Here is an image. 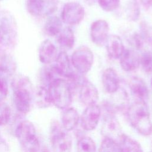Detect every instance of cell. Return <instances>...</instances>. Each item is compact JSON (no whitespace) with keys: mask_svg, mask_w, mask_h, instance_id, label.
<instances>
[{"mask_svg":"<svg viewBox=\"0 0 152 152\" xmlns=\"http://www.w3.org/2000/svg\"><path fill=\"white\" fill-rule=\"evenodd\" d=\"M15 135L21 152H39L40 143L34 125L28 121L21 122L17 126Z\"/></svg>","mask_w":152,"mask_h":152,"instance_id":"cell-5","label":"cell"},{"mask_svg":"<svg viewBox=\"0 0 152 152\" xmlns=\"http://www.w3.org/2000/svg\"><path fill=\"white\" fill-rule=\"evenodd\" d=\"M106 46L108 56L113 59H119L125 50L121 39L119 36L115 34L109 35Z\"/></svg>","mask_w":152,"mask_h":152,"instance_id":"cell-19","label":"cell"},{"mask_svg":"<svg viewBox=\"0 0 152 152\" xmlns=\"http://www.w3.org/2000/svg\"><path fill=\"white\" fill-rule=\"evenodd\" d=\"M85 11L78 2L71 1L66 3L61 11V20L69 26L78 24L84 19Z\"/></svg>","mask_w":152,"mask_h":152,"instance_id":"cell-8","label":"cell"},{"mask_svg":"<svg viewBox=\"0 0 152 152\" xmlns=\"http://www.w3.org/2000/svg\"><path fill=\"white\" fill-rule=\"evenodd\" d=\"M48 90L52 104L60 109L69 107L72 100V90L66 80L56 79L48 86Z\"/></svg>","mask_w":152,"mask_h":152,"instance_id":"cell-4","label":"cell"},{"mask_svg":"<svg viewBox=\"0 0 152 152\" xmlns=\"http://www.w3.org/2000/svg\"><path fill=\"white\" fill-rule=\"evenodd\" d=\"M13 100L17 110L26 114L29 112L33 99V88L30 79L18 75L13 79Z\"/></svg>","mask_w":152,"mask_h":152,"instance_id":"cell-3","label":"cell"},{"mask_svg":"<svg viewBox=\"0 0 152 152\" xmlns=\"http://www.w3.org/2000/svg\"><path fill=\"white\" fill-rule=\"evenodd\" d=\"M78 89L79 99L83 104L87 106L96 103L99 99V92L91 82L85 78Z\"/></svg>","mask_w":152,"mask_h":152,"instance_id":"cell-13","label":"cell"},{"mask_svg":"<svg viewBox=\"0 0 152 152\" xmlns=\"http://www.w3.org/2000/svg\"><path fill=\"white\" fill-rule=\"evenodd\" d=\"M80 121V116L74 107H68L64 110L61 116V125L68 132L74 130Z\"/></svg>","mask_w":152,"mask_h":152,"instance_id":"cell-20","label":"cell"},{"mask_svg":"<svg viewBox=\"0 0 152 152\" xmlns=\"http://www.w3.org/2000/svg\"><path fill=\"white\" fill-rule=\"evenodd\" d=\"M97 1L100 8L106 12L115 11L120 4V0H97Z\"/></svg>","mask_w":152,"mask_h":152,"instance_id":"cell-31","label":"cell"},{"mask_svg":"<svg viewBox=\"0 0 152 152\" xmlns=\"http://www.w3.org/2000/svg\"><path fill=\"white\" fill-rule=\"evenodd\" d=\"M0 1H2V0H0Z\"/></svg>","mask_w":152,"mask_h":152,"instance_id":"cell-36","label":"cell"},{"mask_svg":"<svg viewBox=\"0 0 152 152\" xmlns=\"http://www.w3.org/2000/svg\"><path fill=\"white\" fill-rule=\"evenodd\" d=\"M120 65L122 69L126 72L132 71L140 65V56L138 53L131 49H125L119 58Z\"/></svg>","mask_w":152,"mask_h":152,"instance_id":"cell-16","label":"cell"},{"mask_svg":"<svg viewBox=\"0 0 152 152\" xmlns=\"http://www.w3.org/2000/svg\"><path fill=\"white\" fill-rule=\"evenodd\" d=\"M126 115L129 124L139 134L144 136L152 134V121L147 103L135 101L128 107Z\"/></svg>","mask_w":152,"mask_h":152,"instance_id":"cell-1","label":"cell"},{"mask_svg":"<svg viewBox=\"0 0 152 152\" xmlns=\"http://www.w3.org/2000/svg\"><path fill=\"white\" fill-rule=\"evenodd\" d=\"M56 41L62 49L65 50L72 49L75 43V36L72 30L69 27L63 28L56 36Z\"/></svg>","mask_w":152,"mask_h":152,"instance_id":"cell-22","label":"cell"},{"mask_svg":"<svg viewBox=\"0 0 152 152\" xmlns=\"http://www.w3.org/2000/svg\"><path fill=\"white\" fill-rule=\"evenodd\" d=\"M8 79L0 76V102L4 100L8 93Z\"/></svg>","mask_w":152,"mask_h":152,"instance_id":"cell-32","label":"cell"},{"mask_svg":"<svg viewBox=\"0 0 152 152\" xmlns=\"http://www.w3.org/2000/svg\"><path fill=\"white\" fill-rule=\"evenodd\" d=\"M101 131L104 138L112 139L115 141L116 138L119 140L123 133H122L120 123L115 116L113 112L108 110L107 113L104 116Z\"/></svg>","mask_w":152,"mask_h":152,"instance_id":"cell-10","label":"cell"},{"mask_svg":"<svg viewBox=\"0 0 152 152\" xmlns=\"http://www.w3.org/2000/svg\"><path fill=\"white\" fill-rule=\"evenodd\" d=\"M11 116V109L8 104L2 101L0 102V126L6 125Z\"/></svg>","mask_w":152,"mask_h":152,"instance_id":"cell-30","label":"cell"},{"mask_svg":"<svg viewBox=\"0 0 152 152\" xmlns=\"http://www.w3.org/2000/svg\"><path fill=\"white\" fill-rule=\"evenodd\" d=\"M98 152H122V150L116 141L104 138L100 145Z\"/></svg>","mask_w":152,"mask_h":152,"instance_id":"cell-27","label":"cell"},{"mask_svg":"<svg viewBox=\"0 0 152 152\" xmlns=\"http://www.w3.org/2000/svg\"><path fill=\"white\" fill-rule=\"evenodd\" d=\"M40 79L43 83L42 86L48 87L53 81L61 78L58 74L54 65H48L43 67L40 73Z\"/></svg>","mask_w":152,"mask_h":152,"instance_id":"cell-25","label":"cell"},{"mask_svg":"<svg viewBox=\"0 0 152 152\" xmlns=\"http://www.w3.org/2000/svg\"><path fill=\"white\" fill-rule=\"evenodd\" d=\"M109 26L104 20H97L90 26V37L92 42L98 46L106 45L109 36Z\"/></svg>","mask_w":152,"mask_h":152,"instance_id":"cell-12","label":"cell"},{"mask_svg":"<svg viewBox=\"0 0 152 152\" xmlns=\"http://www.w3.org/2000/svg\"><path fill=\"white\" fill-rule=\"evenodd\" d=\"M140 65L143 71L150 74L152 72V53L150 52H144L140 56Z\"/></svg>","mask_w":152,"mask_h":152,"instance_id":"cell-29","label":"cell"},{"mask_svg":"<svg viewBox=\"0 0 152 152\" xmlns=\"http://www.w3.org/2000/svg\"><path fill=\"white\" fill-rule=\"evenodd\" d=\"M0 152H9V148L7 144L2 140L0 141Z\"/></svg>","mask_w":152,"mask_h":152,"instance_id":"cell-34","label":"cell"},{"mask_svg":"<svg viewBox=\"0 0 152 152\" xmlns=\"http://www.w3.org/2000/svg\"><path fill=\"white\" fill-rule=\"evenodd\" d=\"M119 143L122 152H144L138 141L124 134H122L120 137Z\"/></svg>","mask_w":152,"mask_h":152,"instance_id":"cell-24","label":"cell"},{"mask_svg":"<svg viewBox=\"0 0 152 152\" xmlns=\"http://www.w3.org/2000/svg\"><path fill=\"white\" fill-rule=\"evenodd\" d=\"M101 113V107L96 103L87 106L80 118L82 128L87 131L94 130L99 122Z\"/></svg>","mask_w":152,"mask_h":152,"instance_id":"cell-11","label":"cell"},{"mask_svg":"<svg viewBox=\"0 0 152 152\" xmlns=\"http://www.w3.org/2000/svg\"><path fill=\"white\" fill-rule=\"evenodd\" d=\"M58 55L56 46L49 39L43 40L38 49V56L40 61L44 64H50L55 62Z\"/></svg>","mask_w":152,"mask_h":152,"instance_id":"cell-15","label":"cell"},{"mask_svg":"<svg viewBox=\"0 0 152 152\" xmlns=\"http://www.w3.org/2000/svg\"><path fill=\"white\" fill-rule=\"evenodd\" d=\"M55 62L54 66L61 77L69 79L75 73L71 59L66 52L62 51L59 53Z\"/></svg>","mask_w":152,"mask_h":152,"instance_id":"cell-18","label":"cell"},{"mask_svg":"<svg viewBox=\"0 0 152 152\" xmlns=\"http://www.w3.org/2000/svg\"><path fill=\"white\" fill-rule=\"evenodd\" d=\"M131 94L135 101L147 103L149 99V90L145 82L138 77L132 78L129 83Z\"/></svg>","mask_w":152,"mask_h":152,"instance_id":"cell-14","label":"cell"},{"mask_svg":"<svg viewBox=\"0 0 152 152\" xmlns=\"http://www.w3.org/2000/svg\"><path fill=\"white\" fill-rule=\"evenodd\" d=\"M0 141H1V140H0Z\"/></svg>","mask_w":152,"mask_h":152,"instance_id":"cell-38","label":"cell"},{"mask_svg":"<svg viewBox=\"0 0 152 152\" xmlns=\"http://www.w3.org/2000/svg\"><path fill=\"white\" fill-rule=\"evenodd\" d=\"M37 103L40 105L42 107H46L50 106L52 103L50 100L48 87L41 86H40L36 94Z\"/></svg>","mask_w":152,"mask_h":152,"instance_id":"cell-28","label":"cell"},{"mask_svg":"<svg viewBox=\"0 0 152 152\" xmlns=\"http://www.w3.org/2000/svg\"><path fill=\"white\" fill-rule=\"evenodd\" d=\"M77 152H96L94 140L89 137H82L77 141Z\"/></svg>","mask_w":152,"mask_h":152,"instance_id":"cell-26","label":"cell"},{"mask_svg":"<svg viewBox=\"0 0 152 152\" xmlns=\"http://www.w3.org/2000/svg\"><path fill=\"white\" fill-rule=\"evenodd\" d=\"M62 28V21L57 16H50L44 26V31L49 36H56Z\"/></svg>","mask_w":152,"mask_h":152,"instance_id":"cell-23","label":"cell"},{"mask_svg":"<svg viewBox=\"0 0 152 152\" xmlns=\"http://www.w3.org/2000/svg\"><path fill=\"white\" fill-rule=\"evenodd\" d=\"M50 140L53 152H71V137L57 122L52 124Z\"/></svg>","mask_w":152,"mask_h":152,"instance_id":"cell-6","label":"cell"},{"mask_svg":"<svg viewBox=\"0 0 152 152\" xmlns=\"http://www.w3.org/2000/svg\"><path fill=\"white\" fill-rule=\"evenodd\" d=\"M86 3L87 4H93L94 2H96V1H97V0H84Z\"/></svg>","mask_w":152,"mask_h":152,"instance_id":"cell-35","label":"cell"},{"mask_svg":"<svg viewBox=\"0 0 152 152\" xmlns=\"http://www.w3.org/2000/svg\"><path fill=\"white\" fill-rule=\"evenodd\" d=\"M102 82L104 89L109 94L116 93L120 88V80L118 74L112 68L104 69L102 74Z\"/></svg>","mask_w":152,"mask_h":152,"instance_id":"cell-17","label":"cell"},{"mask_svg":"<svg viewBox=\"0 0 152 152\" xmlns=\"http://www.w3.org/2000/svg\"><path fill=\"white\" fill-rule=\"evenodd\" d=\"M141 4L147 9L152 8V0H138Z\"/></svg>","mask_w":152,"mask_h":152,"instance_id":"cell-33","label":"cell"},{"mask_svg":"<svg viewBox=\"0 0 152 152\" xmlns=\"http://www.w3.org/2000/svg\"><path fill=\"white\" fill-rule=\"evenodd\" d=\"M151 152H152V151H151Z\"/></svg>","mask_w":152,"mask_h":152,"instance_id":"cell-37","label":"cell"},{"mask_svg":"<svg viewBox=\"0 0 152 152\" xmlns=\"http://www.w3.org/2000/svg\"><path fill=\"white\" fill-rule=\"evenodd\" d=\"M17 68L14 59L8 54L0 56V76L7 79L12 77Z\"/></svg>","mask_w":152,"mask_h":152,"instance_id":"cell-21","label":"cell"},{"mask_svg":"<svg viewBox=\"0 0 152 152\" xmlns=\"http://www.w3.org/2000/svg\"><path fill=\"white\" fill-rule=\"evenodd\" d=\"M94 60L93 53L86 46L77 48L72 53L71 61L76 71L82 75L87 73L91 68Z\"/></svg>","mask_w":152,"mask_h":152,"instance_id":"cell-7","label":"cell"},{"mask_svg":"<svg viewBox=\"0 0 152 152\" xmlns=\"http://www.w3.org/2000/svg\"><path fill=\"white\" fill-rule=\"evenodd\" d=\"M18 27L14 15L9 11H0V55L7 54L15 46Z\"/></svg>","mask_w":152,"mask_h":152,"instance_id":"cell-2","label":"cell"},{"mask_svg":"<svg viewBox=\"0 0 152 152\" xmlns=\"http://www.w3.org/2000/svg\"><path fill=\"white\" fill-rule=\"evenodd\" d=\"M57 0H27L28 12L34 17H46L51 15L57 8Z\"/></svg>","mask_w":152,"mask_h":152,"instance_id":"cell-9","label":"cell"}]
</instances>
